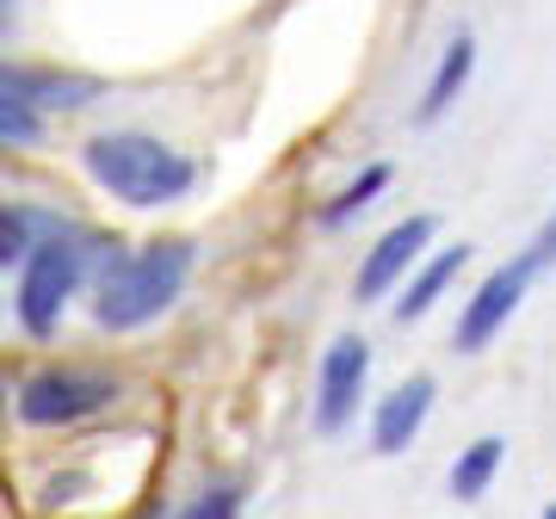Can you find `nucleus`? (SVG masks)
Returning <instances> with one entry per match:
<instances>
[{
	"label": "nucleus",
	"instance_id": "7",
	"mask_svg": "<svg viewBox=\"0 0 556 519\" xmlns=\"http://www.w3.org/2000/svg\"><path fill=\"white\" fill-rule=\"evenodd\" d=\"M439 223L420 211V217H402L396 229H383L378 241H371V254H365V266H358V279H353V298L358 303H378L390 298L408 273L420 266V254H427V241H433Z\"/></svg>",
	"mask_w": 556,
	"mask_h": 519
},
{
	"label": "nucleus",
	"instance_id": "3",
	"mask_svg": "<svg viewBox=\"0 0 556 519\" xmlns=\"http://www.w3.org/2000/svg\"><path fill=\"white\" fill-rule=\"evenodd\" d=\"M80 284V248L62 236H38L31 241V254L20 260V328L25 334L50 340L56 334L62 309H68V298H75Z\"/></svg>",
	"mask_w": 556,
	"mask_h": 519
},
{
	"label": "nucleus",
	"instance_id": "12",
	"mask_svg": "<svg viewBox=\"0 0 556 519\" xmlns=\"http://www.w3.org/2000/svg\"><path fill=\"white\" fill-rule=\"evenodd\" d=\"M38 142H43V112L0 93V149H38Z\"/></svg>",
	"mask_w": 556,
	"mask_h": 519
},
{
	"label": "nucleus",
	"instance_id": "1",
	"mask_svg": "<svg viewBox=\"0 0 556 519\" xmlns=\"http://www.w3.org/2000/svg\"><path fill=\"white\" fill-rule=\"evenodd\" d=\"M80 167L100 192H112L118 204H137V211H161L199 186V167L149 130H100L80 149Z\"/></svg>",
	"mask_w": 556,
	"mask_h": 519
},
{
	"label": "nucleus",
	"instance_id": "16",
	"mask_svg": "<svg viewBox=\"0 0 556 519\" xmlns=\"http://www.w3.org/2000/svg\"><path fill=\"white\" fill-rule=\"evenodd\" d=\"M526 254L538 260V273H544V266H556V211H551V223L538 229V241H532V248H526Z\"/></svg>",
	"mask_w": 556,
	"mask_h": 519
},
{
	"label": "nucleus",
	"instance_id": "11",
	"mask_svg": "<svg viewBox=\"0 0 556 519\" xmlns=\"http://www.w3.org/2000/svg\"><path fill=\"white\" fill-rule=\"evenodd\" d=\"M501 458H507V445L501 440H477L464 458L452 464V495L457 501H477L489 482H495V470H501Z\"/></svg>",
	"mask_w": 556,
	"mask_h": 519
},
{
	"label": "nucleus",
	"instance_id": "17",
	"mask_svg": "<svg viewBox=\"0 0 556 519\" xmlns=\"http://www.w3.org/2000/svg\"><path fill=\"white\" fill-rule=\"evenodd\" d=\"M544 519H556V507H551V514H544Z\"/></svg>",
	"mask_w": 556,
	"mask_h": 519
},
{
	"label": "nucleus",
	"instance_id": "5",
	"mask_svg": "<svg viewBox=\"0 0 556 519\" xmlns=\"http://www.w3.org/2000/svg\"><path fill=\"white\" fill-rule=\"evenodd\" d=\"M532 279H538V260L532 254H519V260H507V266H495V273L477 284V298L457 309V328H452L457 353H482V346H489V340L514 321V309L526 303Z\"/></svg>",
	"mask_w": 556,
	"mask_h": 519
},
{
	"label": "nucleus",
	"instance_id": "13",
	"mask_svg": "<svg viewBox=\"0 0 556 519\" xmlns=\"http://www.w3.org/2000/svg\"><path fill=\"white\" fill-rule=\"evenodd\" d=\"M383 186H390V167H383V161H378V167H365V174H358V180L346 186V192H340V199L328 204V211H321V223H328V229H340V223H346V217H358L365 204L378 199Z\"/></svg>",
	"mask_w": 556,
	"mask_h": 519
},
{
	"label": "nucleus",
	"instance_id": "9",
	"mask_svg": "<svg viewBox=\"0 0 556 519\" xmlns=\"http://www.w3.org/2000/svg\"><path fill=\"white\" fill-rule=\"evenodd\" d=\"M470 68H477V38L470 31H457L452 43H445V56H439L433 80H427V93H420V124H433L452 112V100L470 87Z\"/></svg>",
	"mask_w": 556,
	"mask_h": 519
},
{
	"label": "nucleus",
	"instance_id": "6",
	"mask_svg": "<svg viewBox=\"0 0 556 519\" xmlns=\"http://www.w3.org/2000/svg\"><path fill=\"white\" fill-rule=\"evenodd\" d=\"M365 378H371V346H365V334H340L321 353V371H316V427L321 433H340L358 415Z\"/></svg>",
	"mask_w": 556,
	"mask_h": 519
},
{
	"label": "nucleus",
	"instance_id": "10",
	"mask_svg": "<svg viewBox=\"0 0 556 519\" xmlns=\"http://www.w3.org/2000/svg\"><path fill=\"white\" fill-rule=\"evenodd\" d=\"M470 260V248H445V254H433L427 266H420L415 279H408V291H402V303H396V321H420L427 309H433L439 298H445V284L457 279V266Z\"/></svg>",
	"mask_w": 556,
	"mask_h": 519
},
{
	"label": "nucleus",
	"instance_id": "8",
	"mask_svg": "<svg viewBox=\"0 0 556 519\" xmlns=\"http://www.w3.org/2000/svg\"><path fill=\"white\" fill-rule=\"evenodd\" d=\"M433 378H408L396 383L390 396H383L378 420H371V445H378L383 458H396V452H408L415 445V433L427 427V415H433Z\"/></svg>",
	"mask_w": 556,
	"mask_h": 519
},
{
	"label": "nucleus",
	"instance_id": "2",
	"mask_svg": "<svg viewBox=\"0 0 556 519\" xmlns=\"http://www.w3.org/2000/svg\"><path fill=\"white\" fill-rule=\"evenodd\" d=\"M186 279H192V241H179V236L149 241V248H137V254L118 260L100 279V291H93V321L112 328V334L149 328L155 316H167L179 303Z\"/></svg>",
	"mask_w": 556,
	"mask_h": 519
},
{
	"label": "nucleus",
	"instance_id": "4",
	"mask_svg": "<svg viewBox=\"0 0 556 519\" xmlns=\"http://www.w3.org/2000/svg\"><path fill=\"white\" fill-rule=\"evenodd\" d=\"M118 396V383L100 371H75V365H43L20 383V420L25 427H75V420L100 415Z\"/></svg>",
	"mask_w": 556,
	"mask_h": 519
},
{
	"label": "nucleus",
	"instance_id": "14",
	"mask_svg": "<svg viewBox=\"0 0 556 519\" xmlns=\"http://www.w3.org/2000/svg\"><path fill=\"white\" fill-rule=\"evenodd\" d=\"M31 241H38L31 211H20V204H0V266H20V260L31 254Z\"/></svg>",
	"mask_w": 556,
	"mask_h": 519
},
{
	"label": "nucleus",
	"instance_id": "15",
	"mask_svg": "<svg viewBox=\"0 0 556 519\" xmlns=\"http://www.w3.org/2000/svg\"><path fill=\"white\" fill-rule=\"evenodd\" d=\"M236 489H217V495H204L199 501V514H192V519H236Z\"/></svg>",
	"mask_w": 556,
	"mask_h": 519
}]
</instances>
